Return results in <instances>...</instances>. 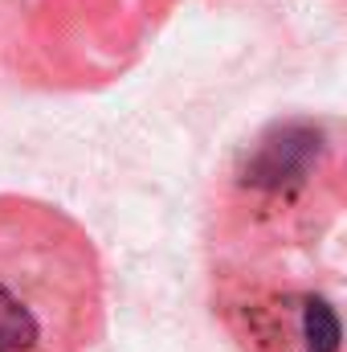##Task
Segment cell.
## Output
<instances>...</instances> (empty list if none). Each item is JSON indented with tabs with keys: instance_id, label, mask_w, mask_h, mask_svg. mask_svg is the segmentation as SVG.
<instances>
[{
	"instance_id": "cell-1",
	"label": "cell",
	"mask_w": 347,
	"mask_h": 352,
	"mask_svg": "<svg viewBox=\"0 0 347 352\" xmlns=\"http://www.w3.org/2000/svg\"><path fill=\"white\" fill-rule=\"evenodd\" d=\"M347 205L344 131L331 119H274L217 173L213 263L315 258Z\"/></svg>"
},
{
	"instance_id": "cell-3",
	"label": "cell",
	"mask_w": 347,
	"mask_h": 352,
	"mask_svg": "<svg viewBox=\"0 0 347 352\" xmlns=\"http://www.w3.org/2000/svg\"><path fill=\"white\" fill-rule=\"evenodd\" d=\"M213 316L241 352H344L339 295L311 258L213 263Z\"/></svg>"
},
{
	"instance_id": "cell-2",
	"label": "cell",
	"mask_w": 347,
	"mask_h": 352,
	"mask_svg": "<svg viewBox=\"0 0 347 352\" xmlns=\"http://www.w3.org/2000/svg\"><path fill=\"white\" fill-rule=\"evenodd\" d=\"M106 328V270L58 205L0 192V352H86Z\"/></svg>"
}]
</instances>
